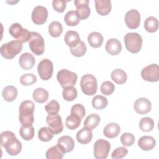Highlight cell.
Wrapping results in <instances>:
<instances>
[{"mask_svg": "<svg viewBox=\"0 0 159 159\" xmlns=\"http://www.w3.org/2000/svg\"><path fill=\"white\" fill-rule=\"evenodd\" d=\"M142 78L150 82H157L159 80V67L157 64L149 65L142 70Z\"/></svg>", "mask_w": 159, "mask_h": 159, "instance_id": "7c38bea8", "label": "cell"}, {"mask_svg": "<svg viewBox=\"0 0 159 159\" xmlns=\"http://www.w3.org/2000/svg\"><path fill=\"white\" fill-rule=\"evenodd\" d=\"M37 81V77L32 73H27L22 75L20 78V82L23 86H29Z\"/></svg>", "mask_w": 159, "mask_h": 159, "instance_id": "60d3db41", "label": "cell"}, {"mask_svg": "<svg viewBox=\"0 0 159 159\" xmlns=\"http://www.w3.org/2000/svg\"><path fill=\"white\" fill-rule=\"evenodd\" d=\"M35 104L33 101L25 100L21 102L19 106V119L21 125L24 127L32 125L34 121V112Z\"/></svg>", "mask_w": 159, "mask_h": 159, "instance_id": "7a4b0ae2", "label": "cell"}, {"mask_svg": "<svg viewBox=\"0 0 159 159\" xmlns=\"http://www.w3.org/2000/svg\"><path fill=\"white\" fill-rule=\"evenodd\" d=\"M9 32L12 37L22 43L29 41L31 36V32L27 29H24L19 23L12 24L9 27Z\"/></svg>", "mask_w": 159, "mask_h": 159, "instance_id": "ba28073f", "label": "cell"}, {"mask_svg": "<svg viewBox=\"0 0 159 159\" xmlns=\"http://www.w3.org/2000/svg\"><path fill=\"white\" fill-rule=\"evenodd\" d=\"M81 121V119L71 114L66 117L65 120V125L68 129L70 130H75L80 126Z\"/></svg>", "mask_w": 159, "mask_h": 159, "instance_id": "74e56055", "label": "cell"}, {"mask_svg": "<svg viewBox=\"0 0 159 159\" xmlns=\"http://www.w3.org/2000/svg\"><path fill=\"white\" fill-rule=\"evenodd\" d=\"M35 63V58L30 53L25 52L22 53L19 59V63L20 66L25 70H29L32 69Z\"/></svg>", "mask_w": 159, "mask_h": 159, "instance_id": "e0dca14e", "label": "cell"}, {"mask_svg": "<svg viewBox=\"0 0 159 159\" xmlns=\"http://www.w3.org/2000/svg\"><path fill=\"white\" fill-rule=\"evenodd\" d=\"M128 153V150L125 147L116 148L112 153L111 157L114 159H120L125 157Z\"/></svg>", "mask_w": 159, "mask_h": 159, "instance_id": "f6af8a7d", "label": "cell"}, {"mask_svg": "<svg viewBox=\"0 0 159 159\" xmlns=\"http://www.w3.org/2000/svg\"><path fill=\"white\" fill-rule=\"evenodd\" d=\"M66 24L68 26H76L80 21L76 11H70L64 17Z\"/></svg>", "mask_w": 159, "mask_h": 159, "instance_id": "d6a6232c", "label": "cell"}, {"mask_svg": "<svg viewBox=\"0 0 159 159\" xmlns=\"http://www.w3.org/2000/svg\"><path fill=\"white\" fill-rule=\"evenodd\" d=\"M48 92L42 88L35 89L32 94L34 101L38 103H44L48 99Z\"/></svg>", "mask_w": 159, "mask_h": 159, "instance_id": "83f0119b", "label": "cell"}, {"mask_svg": "<svg viewBox=\"0 0 159 159\" xmlns=\"http://www.w3.org/2000/svg\"><path fill=\"white\" fill-rule=\"evenodd\" d=\"M95 6L97 12L101 16H107L111 11L112 6L110 0H95Z\"/></svg>", "mask_w": 159, "mask_h": 159, "instance_id": "d6986e66", "label": "cell"}, {"mask_svg": "<svg viewBox=\"0 0 159 159\" xmlns=\"http://www.w3.org/2000/svg\"><path fill=\"white\" fill-rule=\"evenodd\" d=\"M63 32V26L58 21H53L48 25V33L53 37H58Z\"/></svg>", "mask_w": 159, "mask_h": 159, "instance_id": "1f68e13d", "label": "cell"}, {"mask_svg": "<svg viewBox=\"0 0 159 159\" xmlns=\"http://www.w3.org/2000/svg\"><path fill=\"white\" fill-rule=\"evenodd\" d=\"M65 153L58 145L52 147L46 152V158L47 159H61Z\"/></svg>", "mask_w": 159, "mask_h": 159, "instance_id": "4316f807", "label": "cell"}, {"mask_svg": "<svg viewBox=\"0 0 159 159\" xmlns=\"http://www.w3.org/2000/svg\"><path fill=\"white\" fill-rule=\"evenodd\" d=\"M120 142L122 145L127 147L132 146L135 142V137L131 133H124L120 137Z\"/></svg>", "mask_w": 159, "mask_h": 159, "instance_id": "ee69618b", "label": "cell"}, {"mask_svg": "<svg viewBox=\"0 0 159 159\" xmlns=\"http://www.w3.org/2000/svg\"><path fill=\"white\" fill-rule=\"evenodd\" d=\"M120 131V127L119 124L114 122H111L107 124L104 129V135L109 139H113L116 137Z\"/></svg>", "mask_w": 159, "mask_h": 159, "instance_id": "cb8c5ba5", "label": "cell"}, {"mask_svg": "<svg viewBox=\"0 0 159 159\" xmlns=\"http://www.w3.org/2000/svg\"><path fill=\"white\" fill-rule=\"evenodd\" d=\"M68 1L65 0H53L52 1L53 8L58 12H63L66 9V2Z\"/></svg>", "mask_w": 159, "mask_h": 159, "instance_id": "7dc6e473", "label": "cell"}, {"mask_svg": "<svg viewBox=\"0 0 159 159\" xmlns=\"http://www.w3.org/2000/svg\"><path fill=\"white\" fill-rule=\"evenodd\" d=\"M88 0H75L74 4L76 7V12L80 19H87L91 13V10L89 7Z\"/></svg>", "mask_w": 159, "mask_h": 159, "instance_id": "9a60e30c", "label": "cell"}, {"mask_svg": "<svg viewBox=\"0 0 159 159\" xmlns=\"http://www.w3.org/2000/svg\"><path fill=\"white\" fill-rule=\"evenodd\" d=\"M100 89L102 94L108 96L111 94L114 91L115 86L112 82L106 81L101 84Z\"/></svg>", "mask_w": 159, "mask_h": 159, "instance_id": "7bdbcfd3", "label": "cell"}, {"mask_svg": "<svg viewBox=\"0 0 159 159\" xmlns=\"http://www.w3.org/2000/svg\"><path fill=\"white\" fill-rule=\"evenodd\" d=\"M134 108L137 114L141 115L146 114L150 111L152 104L148 99L145 98H140L135 101Z\"/></svg>", "mask_w": 159, "mask_h": 159, "instance_id": "2e32d148", "label": "cell"}, {"mask_svg": "<svg viewBox=\"0 0 159 159\" xmlns=\"http://www.w3.org/2000/svg\"><path fill=\"white\" fill-rule=\"evenodd\" d=\"M80 86L84 94L93 96L96 93L98 89L97 80L93 75L86 74L81 78Z\"/></svg>", "mask_w": 159, "mask_h": 159, "instance_id": "5b68a950", "label": "cell"}, {"mask_svg": "<svg viewBox=\"0 0 159 159\" xmlns=\"http://www.w3.org/2000/svg\"><path fill=\"white\" fill-rule=\"evenodd\" d=\"M1 145L11 156L17 155L22 150L20 142L11 131H4L1 134Z\"/></svg>", "mask_w": 159, "mask_h": 159, "instance_id": "6da1fadb", "label": "cell"}, {"mask_svg": "<svg viewBox=\"0 0 159 159\" xmlns=\"http://www.w3.org/2000/svg\"><path fill=\"white\" fill-rule=\"evenodd\" d=\"M101 121V118L96 114H91L88 115L84 121V127L91 130L96 128Z\"/></svg>", "mask_w": 159, "mask_h": 159, "instance_id": "f1b7e54d", "label": "cell"}, {"mask_svg": "<svg viewBox=\"0 0 159 159\" xmlns=\"http://www.w3.org/2000/svg\"><path fill=\"white\" fill-rule=\"evenodd\" d=\"M46 122L55 135H57L63 131V125L61 117L58 113H49L46 117Z\"/></svg>", "mask_w": 159, "mask_h": 159, "instance_id": "8fae6325", "label": "cell"}, {"mask_svg": "<svg viewBox=\"0 0 159 159\" xmlns=\"http://www.w3.org/2000/svg\"><path fill=\"white\" fill-rule=\"evenodd\" d=\"M142 42L141 35L136 32H129L124 36L125 48L132 53H137L141 50Z\"/></svg>", "mask_w": 159, "mask_h": 159, "instance_id": "3957f363", "label": "cell"}, {"mask_svg": "<svg viewBox=\"0 0 159 159\" xmlns=\"http://www.w3.org/2000/svg\"><path fill=\"white\" fill-rule=\"evenodd\" d=\"M57 79L63 88L73 86L77 81V75L67 69L60 70L57 75Z\"/></svg>", "mask_w": 159, "mask_h": 159, "instance_id": "8992f818", "label": "cell"}, {"mask_svg": "<svg viewBox=\"0 0 159 159\" xmlns=\"http://www.w3.org/2000/svg\"><path fill=\"white\" fill-rule=\"evenodd\" d=\"M57 145L66 153L71 152L75 147V142L72 137L65 135L60 137L57 142Z\"/></svg>", "mask_w": 159, "mask_h": 159, "instance_id": "ac0fdd59", "label": "cell"}, {"mask_svg": "<svg viewBox=\"0 0 159 159\" xmlns=\"http://www.w3.org/2000/svg\"><path fill=\"white\" fill-rule=\"evenodd\" d=\"M53 132L50 127H43L40 128L38 132V137L42 142H48L53 137Z\"/></svg>", "mask_w": 159, "mask_h": 159, "instance_id": "e575fe53", "label": "cell"}, {"mask_svg": "<svg viewBox=\"0 0 159 159\" xmlns=\"http://www.w3.org/2000/svg\"><path fill=\"white\" fill-rule=\"evenodd\" d=\"M45 109L48 114L52 112L58 113L60 111V104L57 101L52 100L45 106Z\"/></svg>", "mask_w": 159, "mask_h": 159, "instance_id": "bcb514c9", "label": "cell"}, {"mask_svg": "<svg viewBox=\"0 0 159 159\" xmlns=\"http://www.w3.org/2000/svg\"><path fill=\"white\" fill-rule=\"evenodd\" d=\"M64 40L66 44L70 48H74L81 42V39L78 33L73 30L66 32L64 37Z\"/></svg>", "mask_w": 159, "mask_h": 159, "instance_id": "44dd1931", "label": "cell"}, {"mask_svg": "<svg viewBox=\"0 0 159 159\" xmlns=\"http://www.w3.org/2000/svg\"><path fill=\"white\" fill-rule=\"evenodd\" d=\"M144 28L148 32H155L158 29V21L157 19L153 16L147 17L144 22Z\"/></svg>", "mask_w": 159, "mask_h": 159, "instance_id": "4dcf8cb0", "label": "cell"}, {"mask_svg": "<svg viewBox=\"0 0 159 159\" xmlns=\"http://www.w3.org/2000/svg\"><path fill=\"white\" fill-rule=\"evenodd\" d=\"M32 22L37 25H42L44 24L48 17V10L42 6H37L35 7L32 12Z\"/></svg>", "mask_w": 159, "mask_h": 159, "instance_id": "4fadbf2b", "label": "cell"}, {"mask_svg": "<svg viewBox=\"0 0 159 159\" xmlns=\"http://www.w3.org/2000/svg\"><path fill=\"white\" fill-rule=\"evenodd\" d=\"M125 22L127 27L130 29H135L139 27L140 24V15L136 9H131L125 15Z\"/></svg>", "mask_w": 159, "mask_h": 159, "instance_id": "5bb4252c", "label": "cell"}, {"mask_svg": "<svg viewBox=\"0 0 159 159\" xmlns=\"http://www.w3.org/2000/svg\"><path fill=\"white\" fill-rule=\"evenodd\" d=\"M37 71L42 80H48L52 76L53 65L49 59H43L40 61L37 66Z\"/></svg>", "mask_w": 159, "mask_h": 159, "instance_id": "30bf717a", "label": "cell"}, {"mask_svg": "<svg viewBox=\"0 0 159 159\" xmlns=\"http://www.w3.org/2000/svg\"><path fill=\"white\" fill-rule=\"evenodd\" d=\"M156 145L155 139L152 136L144 135L141 137L138 141L139 147L143 150L149 151L152 150Z\"/></svg>", "mask_w": 159, "mask_h": 159, "instance_id": "7402d4cb", "label": "cell"}, {"mask_svg": "<svg viewBox=\"0 0 159 159\" xmlns=\"http://www.w3.org/2000/svg\"><path fill=\"white\" fill-rule=\"evenodd\" d=\"M76 140L81 144H88L93 138L92 130L84 127L76 134Z\"/></svg>", "mask_w": 159, "mask_h": 159, "instance_id": "603a6c76", "label": "cell"}, {"mask_svg": "<svg viewBox=\"0 0 159 159\" xmlns=\"http://www.w3.org/2000/svg\"><path fill=\"white\" fill-rule=\"evenodd\" d=\"M30 50L36 55H41L45 50V42L42 36L36 32H31V36L29 40Z\"/></svg>", "mask_w": 159, "mask_h": 159, "instance_id": "52a82bcc", "label": "cell"}, {"mask_svg": "<svg viewBox=\"0 0 159 159\" xmlns=\"http://www.w3.org/2000/svg\"><path fill=\"white\" fill-rule=\"evenodd\" d=\"M88 42L91 47L99 48L102 44L103 37L99 32H93L88 35Z\"/></svg>", "mask_w": 159, "mask_h": 159, "instance_id": "484cf974", "label": "cell"}, {"mask_svg": "<svg viewBox=\"0 0 159 159\" xmlns=\"http://www.w3.org/2000/svg\"><path fill=\"white\" fill-rule=\"evenodd\" d=\"M17 96V88L12 85L5 87L2 91V96L4 101L12 102L14 101Z\"/></svg>", "mask_w": 159, "mask_h": 159, "instance_id": "d4e9b609", "label": "cell"}, {"mask_svg": "<svg viewBox=\"0 0 159 159\" xmlns=\"http://www.w3.org/2000/svg\"><path fill=\"white\" fill-rule=\"evenodd\" d=\"M154 125L153 120L149 117L142 118L139 123V127L141 130L146 132L152 131L154 128Z\"/></svg>", "mask_w": 159, "mask_h": 159, "instance_id": "8d00e7d4", "label": "cell"}, {"mask_svg": "<svg viewBox=\"0 0 159 159\" xmlns=\"http://www.w3.org/2000/svg\"><path fill=\"white\" fill-rule=\"evenodd\" d=\"M22 50V44L18 40H11L0 48L1 55L6 59H12Z\"/></svg>", "mask_w": 159, "mask_h": 159, "instance_id": "277c9868", "label": "cell"}, {"mask_svg": "<svg viewBox=\"0 0 159 159\" xmlns=\"http://www.w3.org/2000/svg\"><path fill=\"white\" fill-rule=\"evenodd\" d=\"M86 49V46L84 42L81 41V42L75 47L70 48V52L75 57H81L85 54Z\"/></svg>", "mask_w": 159, "mask_h": 159, "instance_id": "ab89813d", "label": "cell"}, {"mask_svg": "<svg viewBox=\"0 0 159 159\" xmlns=\"http://www.w3.org/2000/svg\"><path fill=\"white\" fill-rule=\"evenodd\" d=\"M21 137L25 140H30L34 136V128L32 125L29 127L21 126L19 129Z\"/></svg>", "mask_w": 159, "mask_h": 159, "instance_id": "f35d334b", "label": "cell"}, {"mask_svg": "<svg viewBox=\"0 0 159 159\" xmlns=\"http://www.w3.org/2000/svg\"><path fill=\"white\" fill-rule=\"evenodd\" d=\"M77 90L73 86L66 87L63 88L62 92L63 98L66 101H73L77 98Z\"/></svg>", "mask_w": 159, "mask_h": 159, "instance_id": "d590c367", "label": "cell"}, {"mask_svg": "<svg viewBox=\"0 0 159 159\" xmlns=\"http://www.w3.org/2000/svg\"><path fill=\"white\" fill-rule=\"evenodd\" d=\"M108 104L107 99L106 97L101 95H97L93 98L92 106L98 110L102 109L105 108Z\"/></svg>", "mask_w": 159, "mask_h": 159, "instance_id": "836d02e7", "label": "cell"}, {"mask_svg": "<svg viewBox=\"0 0 159 159\" xmlns=\"http://www.w3.org/2000/svg\"><path fill=\"white\" fill-rule=\"evenodd\" d=\"M111 149L110 143L104 139H99L94 144V156L96 159H106Z\"/></svg>", "mask_w": 159, "mask_h": 159, "instance_id": "9c48e42d", "label": "cell"}, {"mask_svg": "<svg viewBox=\"0 0 159 159\" xmlns=\"http://www.w3.org/2000/svg\"><path fill=\"white\" fill-rule=\"evenodd\" d=\"M105 48L109 54L111 55H117L121 52V43L116 39H110L107 41Z\"/></svg>", "mask_w": 159, "mask_h": 159, "instance_id": "ffe728a7", "label": "cell"}, {"mask_svg": "<svg viewBox=\"0 0 159 159\" xmlns=\"http://www.w3.org/2000/svg\"><path fill=\"white\" fill-rule=\"evenodd\" d=\"M112 80L117 84H121L126 82L127 75L126 73L121 69H116L113 70L111 75Z\"/></svg>", "mask_w": 159, "mask_h": 159, "instance_id": "f546056e", "label": "cell"}, {"mask_svg": "<svg viewBox=\"0 0 159 159\" xmlns=\"http://www.w3.org/2000/svg\"><path fill=\"white\" fill-rule=\"evenodd\" d=\"M86 111L84 106L80 104H76L71 107V114L82 119L85 116Z\"/></svg>", "mask_w": 159, "mask_h": 159, "instance_id": "b9f144b4", "label": "cell"}]
</instances>
